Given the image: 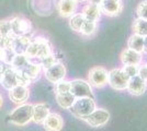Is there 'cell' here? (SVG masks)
<instances>
[{"instance_id": "d590c367", "label": "cell", "mask_w": 147, "mask_h": 131, "mask_svg": "<svg viewBox=\"0 0 147 131\" xmlns=\"http://www.w3.org/2000/svg\"><path fill=\"white\" fill-rule=\"evenodd\" d=\"M2 105H3V97H2V95L0 94V108L2 107Z\"/></svg>"}, {"instance_id": "4fadbf2b", "label": "cell", "mask_w": 147, "mask_h": 131, "mask_svg": "<svg viewBox=\"0 0 147 131\" xmlns=\"http://www.w3.org/2000/svg\"><path fill=\"white\" fill-rule=\"evenodd\" d=\"M120 60H121L123 66H126V65L140 66L143 63V54H140V53L134 51L129 48H125L121 53Z\"/></svg>"}, {"instance_id": "d6986e66", "label": "cell", "mask_w": 147, "mask_h": 131, "mask_svg": "<svg viewBox=\"0 0 147 131\" xmlns=\"http://www.w3.org/2000/svg\"><path fill=\"white\" fill-rule=\"evenodd\" d=\"M32 38L29 37V35L24 36H17L13 38L12 45H11V49L14 51L16 55H24L25 49L31 43Z\"/></svg>"}, {"instance_id": "4dcf8cb0", "label": "cell", "mask_w": 147, "mask_h": 131, "mask_svg": "<svg viewBox=\"0 0 147 131\" xmlns=\"http://www.w3.org/2000/svg\"><path fill=\"white\" fill-rule=\"evenodd\" d=\"M136 15L137 18L147 20V0H144L138 3V6L136 8Z\"/></svg>"}, {"instance_id": "8992f818", "label": "cell", "mask_w": 147, "mask_h": 131, "mask_svg": "<svg viewBox=\"0 0 147 131\" xmlns=\"http://www.w3.org/2000/svg\"><path fill=\"white\" fill-rule=\"evenodd\" d=\"M88 82L96 88L105 86L108 84V70L100 66L91 68L88 74Z\"/></svg>"}, {"instance_id": "9a60e30c", "label": "cell", "mask_w": 147, "mask_h": 131, "mask_svg": "<svg viewBox=\"0 0 147 131\" xmlns=\"http://www.w3.org/2000/svg\"><path fill=\"white\" fill-rule=\"evenodd\" d=\"M78 3L75 0H59L57 3V10L63 18H70L77 13Z\"/></svg>"}, {"instance_id": "e575fe53", "label": "cell", "mask_w": 147, "mask_h": 131, "mask_svg": "<svg viewBox=\"0 0 147 131\" xmlns=\"http://www.w3.org/2000/svg\"><path fill=\"white\" fill-rule=\"evenodd\" d=\"M88 1L91 2V3H96V5H99L101 2V0H88Z\"/></svg>"}, {"instance_id": "52a82bcc", "label": "cell", "mask_w": 147, "mask_h": 131, "mask_svg": "<svg viewBox=\"0 0 147 131\" xmlns=\"http://www.w3.org/2000/svg\"><path fill=\"white\" fill-rule=\"evenodd\" d=\"M70 93L76 98L79 97H92L93 92L89 82L82 79H75L70 81Z\"/></svg>"}, {"instance_id": "d4e9b609", "label": "cell", "mask_w": 147, "mask_h": 131, "mask_svg": "<svg viewBox=\"0 0 147 131\" xmlns=\"http://www.w3.org/2000/svg\"><path fill=\"white\" fill-rule=\"evenodd\" d=\"M41 71H42V66H41L40 63H31V65L29 66V68L24 71V73L30 78L31 80H34V79L38 78Z\"/></svg>"}, {"instance_id": "ffe728a7", "label": "cell", "mask_w": 147, "mask_h": 131, "mask_svg": "<svg viewBox=\"0 0 147 131\" xmlns=\"http://www.w3.org/2000/svg\"><path fill=\"white\" fill-rule=\"evenodd\" d=\"M55 98L57 104H58V106L63 108V109H70V107L73 106V104L75 103V100H76V97L70 92H67V93H56Z\"/></svg>"}, {"instance_id": "ac0fdd59", "label": "cell", "mask_w": 147, "mask_h": 131, "mask_svg": "<svg viewBox=\"0 0 147 131\" xmlns=\"http://www.w3.org/2000/svg\"><path fill=\"white\" fill-rule=\"evenodd\" d=\"M49 114V106L45 103H38L33 105L32 120L35 124H43V121Z\"/></svg>"}, {"instance_id": "30bf717a", "label": "cell", "mask_w": 147, "mask_h": 131, "mask_svg": "<svg viewBox=\"0 0 147 131\" xmlns=\"http://www.w3.org/2000/svg\"><path fill=\"white\" fill-rule=\"evenodd\" d=\"M66 73H67V71H66L64 63L58 61L54 66H52L51 68L46 69L45 72H44V75H45L47 81L56 84L57 82L61 81V80H64L66 78Z\"/></svg>"}, {"instance_id": "7402d4cb", "label": "cell", "mask_w": 147, "mask_h": 131, "mask_svg": "<svg viewBox=\"0 0 147 131\" xmlns=\"http://www.w3.org/2000/svg\"><path fill=\"white\" fill-rule=\"evenodd\" d=\"M132 29H133L134 34H137L143 37L147 36V20L142 19V18L135 19Z\"/></svg>"}, {"instance_id": "44dd1931", "label": "cell", "mask_w": 147, "mask_h": 131, "mask_svg": "<svg viewBox=\"0 0 147 131\" xmlns=\"http://www.w3.org/2000/svg\"><path fill=\"white\" fill-rule=\"evenodd\" d=\"M127 48L137 51L140 54H143L144 53V37L133 33L127 41Z\"/></svg>"}, {"instance_id": "7c38bea8", "label": "cell", "mask_w": 147, "mask_h": 131, "mask_svg": "<svg viewBox=\"0 0 147 131\" xmlns=\"http://www.w3.org/2000/svg\"><path fill=\"white\" fill-rule=\"evenodd\" d=\"M29 96H30V91H29L28 86L17 85L9 91L10 100H12L14 104H18V105L24 104L25 102L29 100Z\"/></svg>"}, {"instance_id": "2e32d148", "label": "cell", "mask_w": 147, "mask_h": 131, "mask_svg": "<svg viewBox=\"0 0 147 131\" xmlns=\"http://www.w3.org/2000/svg\"><path fill=\"white\" fill-rule=\"evenodd\" d=\"M80 13L84 15L85 20L92 21V22H98L100 18H101V14H102L99 5L91 3V2H88L87 5L82 7Z\"/></svg>"}, {"instance_id": "603a6c76", "label": "cell", "mask_w": 147, "mask_h": 131, "mask_svg": "<svg viewBox=\"0 0 147 131\" xmlns=\"http://www.w3.org/2000/svg\"><path fill=\"white\" fill-rule=\"evenodd\" d=\"M85 22V18L81 13H75L74 15H71L69 18V27L73 30V31L80 33L81 30V26Z\"/></svg>"}, {"instance_id": "cb8c5ba5", "label": "cell", "mask_w": 147, "mask_h": 131, "mask_svg": "<svg viewBox=\"0 0 147 131\" xmlns=\"http://www.w3.org/2000/svg\"><path fill=\"white\" fill-rule=\"evenodd\" d=\"M98 27V23L97 22H92V21H88V20H85L84 24L81 26V30H80V33L85 36H91L94 34V32Z\"/></svg>"}, {"instance_id": "5b68a950", "label": "cell", "mask_w": 147, "mask_h": 131, "mask_svg": "<svg viewBox=\"0 0 147 131\" xmlns=\"http://www.w3.org/2000/svg\"><path fill=\"white\" fill-rule=\"evenodd\" d=\"M88 125L93 128H101L105 126L110 120V112L104 108H96L93 112L82 119Z\"/></svg>"}, {"instance_id": "83f0119b", "label": "cell", "mask_w": 147, "mask_h": 131, "mask_svg": "<svg viewBox=\"0 0 147 131\" xmlns=\"http://www.w3.org/2000/svg\"><path fill=\"white\" fill-rule=\"evenodd\" d=\"M121 69L129 79L137 75L138 73V66H134V65H126V66H123Z\"/></svg>"}, {"instance_id": "1f68e13d", "label": "cell", "mask_w": 147, "mask_h": 131, "mask_svg": "<svg viewBox=\"0 0 147 131\" xmlns=\"http://www.w3.org/2000/svg\"><path fill=\"white\" fill-rule=\"evenodd\" d=\"M137 75L141 78L142 80L147 82V66L145 63L138 66V73H137Z\"/></svg>"}, {"instance_id": "74e56055", "label": "cell", "mask_w": 147, "mask_h": 131, "mask_svg": "<svg viewBox=\"0 0 147 131\" xmlns=\"http://www.w3.org/2000/svg\"><path fill=\"white\" fill-rule=\"evenodd\" d=\"M145 65H146V66H147V63H145Z\"/></svg>"}, {"instance_id": "5bb4252c", "label": "cell", "mask_w": 147, "mask_h": 131, "mask_svg": "<svg viewBox=\"0 0 147 131\" xmlns=\"http://www.w3.org/2000/svg\"><path fill=\"white\" fill-rule=\"evenodd\" d=\"M43 127L46 131H61L64 127V120L57 112H49L43 121Z\"/></svg>"}, {"instance_id": "f546056e", "label": "cell", "mask_w": 147, "mask_h": 131, "mask_svg": "<svg viewBox=\"0 0 147 131\" xmlns=\"http://www.w3.org/2000/svg\"><path fill=\"white\" fill-rule=\"evenodd\" d=\"M11 34V26L9 20L0 21V36H9Z\"/></svg>"}, {"instance_id": "ba28073f", "label": "cell", "mask_w": 147, "mask_h": 131, "mask_svg": "<svg viewBox=\"0 0 147 131\" xmlns=\"http://www.w3.org/2000/svg\"><path fill=\"white\" fill-rule=\"evenodd\" d=\"M10 26H11V34L16 37L29 35V33H31L32 30L30 21L20 17H16L10 20Z\"/></svg>"}, {"instance_id": "836d02e7", "label": "cell", "mask_w": 147, "mask_h": 131, "mask_svg": "<svg viewBox=\"0 0 147 131\" xmlns=\"http://www.w3.org/2000/svg\"><path fill=\"white\" fill-rule=\"evenodd\" d=\"M144 53L147 54V36L144 37Z\"/></svg>"}, {"instance_id": "277c9868", "label": "cell", "mask_w": 147, "mask_h": 131, "mask_svg": "<svg viewBox=\"0 0 147 131\" xmlns=\"http://www.w3.org/2000/svg\"><path fill=\"white\" fill-rule=\"evenodd\" d=\"M129 83V78L121 68H114L108 71V84L115 91H125Z\"/></svg>"}, {"instance_id": "d6a6232c", "label": "cell", "mask_w": 147, "mask_h": 131, "mask_svg": "<svg viewBox=\"0 0 147 131\" xmlns=\"http://www.w3.org/2000/svg\"><path fill=\"white\" fill-rule=\"evenodd\" d=\"M5 70H6V65L2 63V61H0V81H1V78H2V75H3Z\"/></svg>"}, {"instance_id": "3957f363", "label": "cell", "mask_w": 147, "mask_h": 131, "mask_svg": "<svg viewBox=\"0 0 147 131\" xmlns=\"http://www.w3.org/2000/svg\"><path fill=\"white\" fill-rule=\"evenodd\" d=\"M96 108H97V104L93 97H79L75 100V103L69 110L75 117L84 119L88 115H90Z\"/></svg>"}, {"instance_id": "8fae6325", "label": "cell", "mask_w": 147, "mask_h": 131, "mask_svg": "<svg viewBox=\"0 0 147 131\" xmlns=\"http://www.w3.org/2000/svg\"><path fill=\"white\" fill-rule=\"evenodd\" d=\"M147 90V82L142 80L138 75H135L133 78L129 79L126 91L129 94L134 95V96H141L146 92Z\"/></svg>"}, {"instance_id": "484cf974", "label": "cell", "mask_w": 147, "mask_h": 131, "mask_svg": "<svg viewBox=\"0 0 147 131\" xmlns=\"http://www.w3.org/2000/svg\"><path fill=\"white\" fill-rule=\"evenodd\" d=\"M16 56L14 51L11 48H2L0 49V61L5 63V65H11L13 58Z\"/></svg>"}, {"instance_id": "e0dca14e", "label": "cell", "mask_w": 147, "mask_h": 131, "mask_svg": "<svg viewBox=\"0 0 147 131\" xmlns=\"http://www.w3.org/2000/svg\"><path fill=\"white\" fill-rule=\"evenodd\" d=\"M1 85L3 88H6L8 91H10L11 88L18 85V76H17V71L12 68H8L5 70L3 75L1 78Z\"/></svg>"}, {"instance_id": "8d00e7d4", "label": "cell", "mask_w": 147, "mask_h": 131, "mask_svg": "<svg viewBox=\"0 0 147 131\" xmlns=\"http://www.w3.org/2000/svg\"><path fill=\"white\" fill-rule=\"evenodd\" d=\"M77 3H82V2H86V1H88V0H75Z\"/></svg>"}, {"instance_id": "6da1fadb", "label": "cell", "mask_w": 147, "mask_h": 131, "mask_svg": "<svg viewBox=\"0 0 147 131\" xmlns=\"http://www.w3.org/2000/svg\"><path fill=\"white\" fill-rule=\"evenodd\" d=\"M51 54H53V53H52V48H51L49 41L41 36L33 38L31 41V43L29 44V46L26 47L24 53L26 58H29V59H32V58L42 59Z\"/></svg>"}, {"instance_id": "7a4b0ae2", "label": "cell", "mask_w": 147, "mask_h": 131, "mask_svg": "<svg viewBox=\"0 0 147 131\" xmlns=\"http://www.w3.org/2000/svg\"><path fill=\"white\" fill-rule=\"evenodd\" d=\"M32 114H33L32 104H21L9 114L8 121L11 122L12 125L23 127L32 121Z\"/></svg>"}, {"instance_id": "9c48e42d", "label": "cell", "mask_w": 147, "mask_h": 131, "mask_svg": "<svg viewBox=\"0 0 147 131\" xmlns=\"http://www.w3.org/2000/svg\"><path fill=\"white\" fill-rule=\"evenodd\" d=\"M99 7L102 14L113 18L121 14L123 10V1L122 0H101Z\"/></svg>"}, {"instance_id": "f1b7e54d", "label": "cell", "mask_w": 147, "mask_h": 131, "mask_svg": "<svg viewBox=\"0 0 147 131\" xmlns=\"http://www.w3.org/2000/svg\"><path fill=\"white\" fill-rule=\"evenodd\" d=\"M70 92V81L61 80L56 83V93H67Z\"/></svg>"}, {"instance_id": "4316f807", "label": "cell", "mask_w": 147, "mask_h": 131, "mask_svg": "<svg viewBox=\"0 0 147 131\" xmlns=\"http://www.w3.org/2000/svg\"><path fill=\"white\" fill-rule=\"evenodd\" d=\"M56 63H58V60H57V58H56L55 55H53V54H51L49 56L44 57L41 59V66H42V68H44V70H46V69L51 68L52 66H54Z\"/></svg>"}]
</instances>
